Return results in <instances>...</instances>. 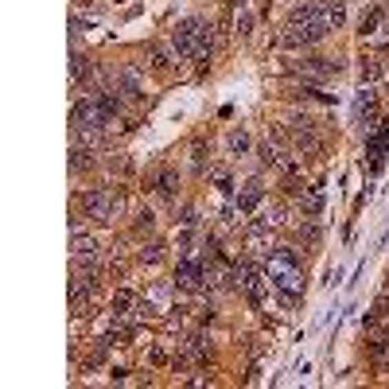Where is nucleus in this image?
<instances>
[{
	"label": "nucleus",
	"mask_w": 389,
	"mask_h": 389,
	"mask_svg": "<svg viewBox=\"0 0 389 389\" xmlns=\"http://www.w3.org/2000/svg\"><path fill=\"white\" fill-rule=\"evenodd\" d=\"M265 277H269V284H272V288H281L284 296H296L300 284H303L296 249H272L269 261H265Z\"/></svg>",
	"instance_id": "f257e3e1"
},
{
	"label": "nucleus",
	"mask_w": 389,
	"mask_h": 389,
	"mask_svg": "<svg viewBox=\"0 0 389 389\" xmlns=\"http://www.w3.org/2000/svg\"><path fill=\"white\" fill-rule=\"evenodd\" d=\"M172 47L183 59H206L210 54V23L206 20H183L179 28L172 32Z\"/></svg>",
	"instance_id": "f03ea898"
},
{
	"label": "nucleus",
	"mask_w": 389,
	"mask_h": 389,
	"mask_svg": "<svg viewBox=\"0 0 389 389\" xmlns=\"http://www.w3.org/2000/svg\"><path fill=\"white\" fill-rule=\"evenodd\" d=\"M121 210V194L117 191H106V187H97V191L86 194V215L94 222H109V218Z\"/></svg>",
	"instance_id": "7ed1b4c3"
},
{
	"label": "nucleus",
	"mask_w": 389,
	"mask_h": 389,
	"mask_svg": "<svg viewBox=\"0 0 389 389\" xmlns=\"http://www.w3.org/2000/svg\"><path fill=\"white\" fill-rule=\"evenodd\" d=\"M327 32H331L327 23H288V35H284L281 43H288V47H315Z\"/></svg>",
	"instance_id": "20e7f679"
},
{
	"label": "nucleus",
	"mask_w": 389,
	"mask_h": 389,
	"mask_svg": "<svg viewBox=\"0 0 389 389\" xmlns=\"http://www.w3.org/2000/svg\"><path fill=\"white\" fill-rule=\"evenodd\" d=\"M308 82H319V78H331V74H339L343 70V63H335V59H303L300 66H296Z\"/></svg>",
	"instance_id": "39448f33"
},
{
	"label": "nucleus",
	"mask_w": 389,
	"mask_h": 389,
	"mask_svg": "<svg viewBox=\"0 0 389 389\" xmlns=\"http://www.w3.org/2000/svg\"><path fill=\"white\" fill-rule=\"evenodd\" d=\"M355 113H358V121H362V125H366V132L374 129V125H378V94H374V90H362V94H358V101H355Z\"/></svg>",
	"instance_id": "423d86ee"
},
{
	"label": "nucleus",
	"mask_w": 389,
	"mask_h": 389,
	"mask_svg": "<svg viewBox=\"0 0 389 389\" xmlns=\"http://www.w3.org/2000/svg\"><path fill=\"white\" fill-rule=\"evenodd\" d=\"M94 292H97V277H94V269H90V272L74 269V281H70V300H74V308L82 303V296H94Z\"/></svg>",
	"instance_id": "0eeeda50"
},
{
	"label": "nucleus",
	"mask_w": 389,
	"mask_h": 389,
	"mask_svg": "<svg viewBox=\"0 0 389 389\" xmlns=\"http://www.w3.org/2000/svg\"><path fill=\"white\" fill-rule=\"evenodd\" d=\"M70 253H74V261L94 265V261H97V241L94 238H82V234L74 230V238H70Z\"/></svg>",
	"instance_id": "6e6552de"
},
{
	"label": "nucleus",
	"mask_w": 389,
	"mask_h": 389,
	"mask_svg": "<svg viewBox=\"0 0 389 389\" xmlns=\"http://www.w3.org/2000/svg\"><path fill=\"white\" fill-rule=\"evenodd\" d=\"M261 199H265V187H261L257 179H249V183L238 191V210H241V215H249V210H253Z\"/></svg>",
	"instance_id": "1a4fd4ad"
},
{
	"label": "nucleus",
	"mask_w": 389,
	"mask_h": 389,
	"mask_svg": "<svg viewBox=\"0 0 389 389\" xmlns=\"http://www.w3.org/2000/svg\"><path fill=\"white\" fill-rule=\"evenodd\" d=\"M346 20V4L343 0H323V23L327 28H339Z\"/></svg>",
	"instance_id": "9d476101"
},
{
	"label": "nucleus",
	"mask_w": 389,
	"mask_h": 389,
	"mask_svg": "<svg viewBox=\"0 0 389 389\" xmlns=\"http://www.w3.org/2000/svg\"><path fill=\"white\" fill-rule=\"evenodd\" d=\"M82 168H94V152L82 148V144H74V148H70V172L78 175Z\"/></svg>",
	"instance_id": "9b49d317"
},
{
	"label": "nucleus",
	"mask_w": 389,
	"mask_h": 389,
	"mask_svg": "<svg viewBox=\"0 0 389 389\" xmlns=\"http://www.w3.org/2000/svg\"><path fill=\"white\" fill-rule=\"evenodd\" d=\"M261 160H265V163H272V168H281V163H284V148H281V144H261Z\"/></svg>",
	"instance_id": "f8f14e48"
},
{
	"label": "nucleus",
	"mask_w": 389,
	"mask_h": 389,
	"mask_svg": "<svg viewBox=\"0 0 389 389\" xmlns=\"http://www.w3.org/2000/svg\"><path fill=\"white\" fill-rule=\"evenodd\" d=\"M226 148L234 152V156H241V152L249 148V132L246 129H234V132H230V141H226Z\"/></svg>",
	"instance_id": "ddd939ff"
},
{
	"label": "nucleus",
	"mask_w": 389,
	"mask_h": 389,
	"mask_svg": "<svg viewBox=\"0 0 389 389\" xmlns=\"http://www.w3.org/2000/svg\"><path fill=\"white\" fill-rule=\"evenodd\" d=\"M132 303H137V300H132V292H117V300H113V315H117V319H121V315H132L129 312Z\"/></svg>",
	"instance_id": "4468645a"
},
{
	"label": "nucleus",
	"mask_w": 389,
	"mask_h": 389,
	"mask_svg": "<svg viewBox=\"0 0 389 389\" xmlns=\"http://www.w3.org/2000/svg\"><path fill=\"white\" fill-rule=\"evenodd\" d=\"M381 23V8H370V16H362V39L374 35V28Z\"/></svg>",
	"instance_id": "2eb2a0df"
},
{
	"label": "nucleus",
	"mask_w": 389,
	"mask_h": 389,
	"mask_svg": "<svg viewBox=\"0 0 389 389\" xmlns=\"http://www.w3.org/2000/svg\"><path fill=\"white\" fill-rule=\"evenodd\" d=\"M378 74H381V66H378V63H362V82H374Z\"/></svg>",
	"instance_id": "dca6fc26"
},
{
	"label": "nucleus",
	"mask_w": 389,
	"mask_h": 389,
	"mask_svg": "<svg viewBox=\"0 0 389 389\" xmlns=\"http://www.w3.org/2000/svg\"><path fill=\"white\" fill-rule=\"evenodd\" d=\"M160 191H163V194H172V191H175V175H172V172H163V175H160Z\"/></svg>",
	"instance_id": "f3484780"
},
{
	"label": "nucleus",
	"mask_w": 389,
	"mask_h": 389,
	"mask_svg": "<svg viewBox=\"0 0 389 389\" xmlns=\"http://www.w3.org/2000/svg\"><path fill=\"white\" fill-rule=\"evenodd\" d=\"M141 261H160V246H144L141 249Z\"/></svg>",
	"instance_id": "a211bd4d"
},
{
	"label": "nucleus",
	"mask_w": 389,
	"mask_h": 389,
	"mask_svg": "<svg viewBox=\"0 0 389 389\" xmlns=\"http://www.w3.org/2000/svg\"><path fill=\"white\" fill-rule=\"evenodd\" d=\"M249 28H253V16H241V23H238V32H241V35H249Z\"/></svg>",
	"instance_id": "6ab92c4d"
}]
</instances>
